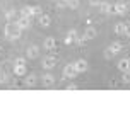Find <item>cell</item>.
I'll use <instances>...</instances> for the list:
<instances>
[{"label": "cell", "mask_w": 130, "mask_h": 131, "mask_svg": "<svg viewBox=\"0 0 130 131\" xmlns=\"http://www.w3.org/2000/svg\"><path fill=\"white\" fill-rule=\"evenodd\" d=\"M111 56H115V54L111 53V49H110V48L105 49V58H106V60H111Z\"/></svg>", "instance_id": "obj_26"}, {"label": "cell", "mask_w": 130, "mask_h": 131, "mask_svg": "<svg viewBox=\"0 0 130 131\" xmlns=\"http://www.w3.org/2000/svg\"><path fill=\"white\" fill-rule=\"evenodd\" d=\"M72 41H74V38L70 36V34H67V36L63 38V43H65V44H72Z\"/></svg>", "instance_id": "obj_25"}, {"label": "cell", "mask_w": 130, "mask_h": 131, "mask_svg": "<svg viewBox=\"0 0 130 131\" xmlns=\"http://www.w3.org/2000/svg\"><path fill=\"white\" fill-rule=\"evenodd\" d=\"M123 75H122V82L125 83H130V70H127V72H122Z\"/></svg>", "instance_id": "obj_23"}, {"label": "cell", "mask_w": 130, "mask_h": 131, "mask_svg": "<svg viewBox=\"0 0 130 131\" xmlns=\"http://www.w3.org/2000/svg\"><path fill=\"white\" fill-rule=\"evenodd\" d=\"M99 4H101V0H89V5H92V7H96Z\"/></svg>", "instance_id": "obj_28"}, {"label": "cell", "mask_w": 130, "mask_h": 131, "mask_svg": "<svg viewBox=\"0 0 130 131\" xmlns=\"http://www.w3.org/2000/svg\"><path fill=\"white\" fill-rule=\"evenodd\" d=\"M36 82H38V78H36V75H33V73H29V75L24 77V85L26 87H34Z\"/></svg>", "instance_id": "obj_8"}, {"label": "cell", "mask_w": 130, "mask_h": 131, "mask_svg": "<svg viewBox=\"0 0 130 131\" xmlns=\"http://www.w3.org/2000/svg\"><path fill=\"white\" fill-rule=\"evenodd\" d=\"M26 56H28L29 60L38 58V56H39V48H38V44H33V46H29L28 51H26Z\"/></svg>", "instance_id": "obj_5"}, {"label": "cell", "mask_w": 130, "mask_h": 131, "mask_svg": "<svg viewBox=\"0 0 130 131\" xmlns=\"http://www.w3.org/2000/svg\"><path fill=\"white\" fill-rule=\"evenodd\" d=\"M15 65H26V58H17L15 60Z\"/></svg>", "instance_id": "obj_27"}, {"label": "cell", "mask_w": 130, "mask_h": 131, "mask_svg": "<svg viewBox=\"0 0 130 131\" xmlns=\"http://www.w3.org/2000/svg\"><path fill=\"white\" fill-rule=\"evenodd\" d=\"M45 49H55V46H57V43H55V38H46L43 43Z\"/></svg>", "instance_id": "obj_15"}, {"label": "cell", "mask_w": 130, "mask_h": 131, "mask_svg": "<svg viewBox=\"0 0 130 131\" xmlns=\"http://www.w3.org/2000/svg\"><path fill=\"white\" fill-rule=\"evenodd\" d=\"M118 70H120V72H127V70H130V60L128 58H122L120 61H118Z\"/></svg>", "instance_id": "obj_11"}, {"label": "cell", "mask_w": 130, "mask_h": 131, "mask_svg": "<svg viewBox=\"0 0 130 131\" xmlns=\"http://www.w3.org/2000/svg\"><path fill=\"white\" fill-rule=\"evenodd\" d=\"M125 36L130 38V24H125Z\"/></svg>", "instance_id": "obj_29"}, {"label": "cell", "mask_w": 130, "mask_h": 131, "mask_svg": "<svg viewBox=\"0 0 130 131\" xmlns=\"http://www.w3.org/2000/svg\"><path fill=\"white\" fill-rule=\"evenodd\" d=\"M15 24L19 26V29L24 31L31 26V17H17V19H15Z\"/></svg>", "instance_id": "obj_6"}, {"label": "cell", "mask_w": 130, "mask_h": 131, "mask_svg": "<svg viewBox=\"0 0 130 131\" xmlns=\"http://www.w3.org/2000/svg\"><path fill=\"white\" fill-rule=\"evenodd\" d=\"M14 73L17 77H24L26 75V65H15L14 67Z\"/></svg>", "instance_id": "obj_16"}, {"label": "cell", "mask_w": 130, "mask_h": 131, "mask_svg": "<svg viewBox=\"0 0 130 131\" xmlns=\"http://www.w3.org/2000/svg\"><path fill=\"white\" fill-rule=\"evenodd\" d=\"M98 7H99V10H101L103 14H110V12H113V4H110V2H101Z\"/></svg>", "instance_id": "obj_9"}, {"label": "cell", "mask_w": 130, "mask_h": 131, "mask_svg": "<svg viewBox=\"0 0 130 131\" xmlns=\"http://www.w3.org/2000/svg\"><path fill=\"white\" fill-rule=\"evenodd\" d=\"M74 67H75V70H77V73H84V72H87V61L84 58H79L75 63H74Z\"/></svg>", "instance_id": "obj_4"}, {"label": "cell", "mask_w": 130, "mask_h": 131, "mask_svg": "<svg viewBox=\"0 0 130 131\" xmlns=\"http://www.w3.org/2000/svg\"><path fill=\"white\" fill-rule=\"evenodd\" d=\"M75 77H77V70H75L74 63L65 65V68H63V78H75Z\"/></svg>", "instance_id": "obj_1"}, {"label": "cell", "mask_w": 130, "mask_h": 131, "mask_svg": "<svg viewBox=\"0 0 130 131\" xmlns=\"http://www.w3.org/2000/svg\"><path fill=\"white\" fill-rule=\"evenodd\" d=\"M63 2H68V0H63Z\"/></svg>", "instance_id": "obj_32"}, {"label": "cell", "mask_w": 130, "mask_h": 131, "mask_svg": "<svg viewBox=\"0 0 130 131\" xmlns=\"http://www.w3.org/2000/svg\"><path fill=\"white\" fill-rule=\"evenodd\" d=\"M79 5H81V0H68L67 2V7H70V9H79Z\"/></svg>", "instance_id": "obj_22"}, {"label": "cell", "mask_w": 130, "mask_h": 131, "mask_svg": "<svg viewBox=\"0 0 130 131\" xmlns=\"http://www.w3.org/2000/svg\"><path fill=\"white\" fill-rule=\"evenodd\" d=\"M15 15H17L15 10H7V12H5V19L10 22V20H15Z\"/></svg>", "instance_id": "obj_19"}, {"label": "cell", "mask_w": 130, "mask_h": 131, "mask_svg": "<svg viewBox=\"0 0 130 131\" xmlns=\"http://www.w3.org/2000/svg\"><path fill=\"white\" fill-rule=\"evenodd\" d=\"M21 34H22V29H15V31H12V32H9L5 38L9 39V41H17V39L21 38Z\"/></svg>", "instance_id": "obj_13"}, {"label": "cell", "mask_w": 130, "mask_h": 131, "mask_svg": "<svg viewBox=\"0 0 130 131\" xmlns=\"http://www.w3.org/2000/svg\"><path fill=\"white\" fill-rule=\"evenodd\" d=\"M41 65H43L45 70H53V68L57 67V58H55V56H45Z\"/></svg>", "instance_id": "obj_2"}, {"label": "cell", "mask_w": 130, "mask_h": 131, "mask_svg": "<svg viewBox=\"0 0 130 131\" xmlns=\"http://www.w3.org/2000/svg\"><path fill=\"white\" fill-rule=\"evenodd\" d=\"M0 54H4V49H2V46H0Z\"/></svg>", "instance_id": "obj_31"}, {"label": "cell", "mask_w": 130, "mask_h": 131, "mask_svg": "<svg viewBox=\"0 0 130 131\" xmlns=\"http://www.w3.org/2000/svg\"><path fill=\"white\" fill-rule=\"evenodd\" d=\"M98 36V31L94 29V27H87L86 31H84V38H86V41H89V39H94Z\"/></svg>", "instance_id": "obj_12"}, {"label": "cell", "mask_w": 130, "mask_h": 131, "mask_svg": "<svg viewBox=\"0 0 130 131\" xmlns=\"http://www.w3.org/2000/svg\"><path fill=\"white\" fill-rule=\"evenodd\" d=\"M67 89H68V90H75V89H77V85H74V83H70V85H67Z\"/></svg>", "instance_id": "obj_30"}, {"label": "cell", "mask_w": 130, "mask_h": 131, "mask_svg": "<svg viewBox=\"0 0 130 131\" xmlns=\"http://www.w3.org/2000/svg\"><path fill=\"white\" fill-rule=\"evenodd\" d=\"M110 49H111V53H113V54H118L122 49H123V46H122V43L115 41V43H111V44H110Z\"/></svg>", "instance_id": "obj_14"}, {"label": "cell", "mask_w": 130, "mask_h": 131, "mask_svg": "<svg viewBox=\"0 0 130 131\" xmlns=\"http://www.w3.org/2000/svg\"><path fill=\"white\" fill-rule=\"evenodd\" d=\"M113 12L116 15H123L127 12V2H116V4H113Z\"/></svg>", "instance_id": "obj_3"}, {"label": "cell", "mask_w": 130, "mask_h": 131, "mask_svg": "<svg viewBox=\"0 0 130 131\" xmlns=\"http://www.w3.org/2000/svg\"><path fill=\"white\" fill-rule=\"evenodd\" d=\"M7 82H9V75H7V72L2 68V70H0V83H7Z\"/></svg>", "instance_id": "obj_21"}, {"label": "cell", "mask_w": 130, "mask_h": 131, "mask_svg": "<svg viewBox=\"0 0 130 131\" xmlns=\"http://www.w3.org/2000/svg\"><path fill=\"white\" fill-rule=\"evenodd\" d=\"M21 17H31V7L29 5H26V7L21 9Z\"/></svg>", "instance_id": "obj_18"}, {"label": "cell", "mask_w": 130, "mask_h": 131, "mask_svg": "<svg viewBox=\"0 0 130 131\" xmlns=\"http://www.w3.org/2000/svg\"><path fill=\"white\" fill-rule=\"evenodd\" d=\"M38 20H39V26H43V27H48V26L51 24V17H50L48 14H41L38 17Z\"/></svg>", "instance_id": "obj_10"}, {"label": "cell", "mask_w": 130, "mask_h": 131, "mask_svg": "<svg viewBox=\"0 0 130 131\" xmlns=\"http://www.w3.org/2000/svg\"><path fill=\"white\" fill-rule=\"evenodd\" d=\"M41 82H43V85H46V87H51L53 83H55V77H53V73L46 72L43 77H41Z\"/></svg>", "instance_id": "obj_7"}, {"label": "cell", "mask_w": 130, "mask_h": 131, "mask_svg": "<svg viewBox=\"0 0 130 131\" xmlns=\"http://www.w3.org/2000/svg\"><path fill=\"white\" fill-rule=\"evenodd\" d=\"M115 32L116 34H125V24H123V22H118V24L115 26Z\"/></svg>", "instance_id": "obj_20"}, {"label": "cell", "mask_w": 130, "mask_h": 131, "mask_svg": "<svg viewBox=\"0 0 130 131\" xmlns=\"http://www.w3.org/2000/svg\"><path fill=\"white\" fill-rule=\"evenodd\" d=\"M41 14H43V12H41V7H39V5L31 7V17H39Z\"/></svg>", "instance_id": "obj_17"}, {"label": "cell", "mask_w": 130, "mask_h": 131, "mask_svg": "<svg viewBox=\"0 0 130 131\" xmlns=\"http://www.w3.org/2000/svg\"><path fill=\"white\" fill-rule=\"evenodd\" d=\"M74 43L75 44H79V46H84V43H86V38H84V36H82V38H74Z\"/></svg>", "instance_id": "obj_24"}]
</instances>
